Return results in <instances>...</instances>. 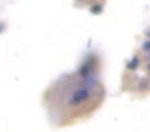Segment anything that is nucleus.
Wrapping results in <instances>:
<instances>
[{"instance_id": "nucleus-1", "label": "nucleus", "mask_w": 150, "mask_h": 132, "mask_svg": "<svg viewBox=\"0 0 150 132\" xmlns=\"http://www.w3.org/2000/svg\"><path fill=\"white\" fill-rule=\"evenodd\" d=\"M92 93H94V89H89V87H86L81 84L79 87H76V89L71 90V93H69L68 98H66V105H68L69 108H79V106H82L84 103L89 102Z\"/></svg>"}, {"instance_id": "nucleus-9", "label": "nucleus", "mask_w": 150, "mask_h": 132, "mask_svg": "<svg viewBox=\"0 0 150 132\" xmlns=\"http://www.w3.org/2000/svg\"><path fill=\"white\" fill-rule=\"evenodd\" d=\"M147 73L150 74V61H149V63H147Z\"/></svg>"}, {"instance_id": "nucleus-6", "label": "nucleus", "mask_w": 150, "mask_h": 132, "mask_svg": "<svg viewBox=\"0 0 150 132\" xmlns=\"http://www.w3.org/2000/svg\"><path fill=\"white\" fill-rule=\"evenodd\" d=\"M102 3H92L91 6H89V10H91V13H94V15H98V13L102 11Z\"/></svg>"}, {"instance_id": "nucleus-4", "label": "nucleus", "mask_w": 150, "mask_h": 132, "mask_svg": "<svg viewBox=\"0 0 150 132\" xmlns=\"http://www.w3.org/2000/svg\"><path fill=\"white\" fill-rule=\"evenodd\" d=\"M149 87H150V80L147 79V77H142L139 85H137V90H139V92H145V90H149Z\"/></svg>"}, {"instance_id": "nucleus-8", "label": "nucleus", "mask_w": 150, "mask_h": 132, "mask_svg": "<svg viewBox=\"0 0 150 132\" xmlns=\"http://www.w3.org/2000/svg\"><path fill=\"white\" fill-rule=\"evenodd\" d=\"M145 35H147V39H150V28L145 31Z\"/></svg>"}, {"instance_id": "nucleus-5", "label": "nucleus", "mask_w": 150, "mask_h": 132, "mask_svg": "<svg viewBox=\"0 0 150 132\" xmlns=\"http://www.w3.org/2000/svg\"><path fill=\"white\" fill-rule=\"evenodd\" d=\"M140 48H142V52L145 53V56L149 58V61H150V39H145V40L142 42V45H140Z\"/></svg>"}, {"instance_id": "nucleus-3", "label": "nucleus", "mask_w": 150, "mask_h": 132, "mask_svg": "<svg viewBox=\"0 0 150 132\" xmlns=\"http://www.w3.org/2000/svg\"><path fill=\"white\" fill-rule=\"evenodd\" d=\"M139 66H140V56H132L129 61H127V69L129 71H137L139 69Z\"/></svg>"}, {"instance_id": "nucleus-10", "label": "nucleus", "mask_w": 150, "mask_h": 132, "mask_svg": "<svg viewBox=\"0 0 150 132\" xmlns=\"http://www.w3.org/2000/svg\"><path fill=\"white\" fill-rule=\"evenodd\" d=\"M78 2H82V0H78Z\"/></svg>"}, {"instance_id": "nucleus-7", "label": "nucleus", "mask_w": 150, "mask_h": 132, "mask_svg": "<svg viewBox=\"0 0 150 132\" xmlns=\"http://www.w3.org/2000/svg\"><path fill=\"white\" fill-rule=\"evenodd\" d=\"M4 31H5V24H4V23H0V34H2Z\"/></svg>"}, {"instance_id": "nucleus-2", "label": "nucleus", "mask_w": 150, "mask_h": 132, "mask_svg": "<svg viewBox=\"0 0 150 132\" xmlns=\"http://www.w3.org/2000/svg\"><path fill=\"white\" fill-rule=\"evenodd\" d=\"M94 73H97V58L94 55H87L84 58V61L81 63V66H79L78 76H79V79H82V77L89 76V74H94Z\"/></svg>"}]
</instances>
